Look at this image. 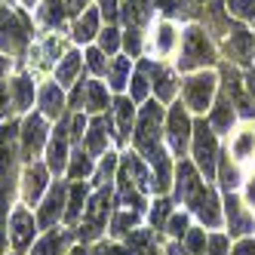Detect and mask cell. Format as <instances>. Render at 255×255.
I'll return each mask as SVG.
<instances>
[{
  "label": "cell",
  "instance_id": "cell-46",
  "mask_svg": "<svg viewBox=\"0 0 255 255\" xmlns=\"http://www.w3.org/2000/svg\"><path fill=\"white\" fill-rule=\"evenodd\" d=\"M252 138H255V135H252V132H246L240 141L234 144V154H237V157H246V154H249V148H252Z\"/></svg>",
  "mask_w": 255,
  "mask_h": 255
},
{
  "label": "cell",
  "instance_id": "cell-13",
  "mask_svg": "<svg viewBox=\"0 0 255 255\" xmlns=\"http://www.w3.org/2000/svg\"><path fill=\"white\" fill-rule=\"evenodd\" d=\"M200 191H203V188H200V181H197L194 166H191V163H181V166H178V200L194 203Z\"/></svg>",
  "mask_w": 255,
  "mask_h": 255
},
{
  "label": "cell",
  "instance_id": "cell-55",
  "mask_svg": "<svg viewBox=\"0 0 255 255\" xmlns=\"http://www.w3.org/2000/svg\"><path fill=\"white\" fill-rule=\"evenodd\" d=\"M249 93L255 96V71H252V74H249Z\"/></svg>",
  "mask_w": 255,
  "mask_h": 255
},
{
  "label": "cell",
  "instance_id": "cell-49",
  "mask_svg": "<svg viewBox=\"0 0 255 255\" xmlns=\"http://www.w3.org/2000/svg\"><path fill=\"white\" fill-rule=\"evenodd\" d=\"M9 114V93H6V83H0V117Z\"/></svg>",
  "mask_w": 255,
  "mask_h": 255
},
{
  "label": "cell",
  "instance_id": "cell-38",
  "mask_svg": "<svg viewBox=\"0 0 255 255\" xmlns=\"http://www.w3.org/2000/svg\"><path fill=\"white\" fill-rule=\"evenodd\" d=\"M135 222H138V212H123V215H117L114 218V222H111V231L114 234H126V231H129V228H135Z\"/></svg>",
  "mask_w": 255,
  "mask_h": 255
},
{
  "label": "cell",
  "instance_id": "cell-15",
  "mask_svg": "<svg viewBox=\"0 0 255 255\" xmlns=\"http://www.w3.org/2000/svg\"><path fill=\"white\" fill-rule=\"evenodd\" d=\"M46 188V166H37V163H31L25 169V200L34 203Z\"/></svg>",
  "mask_w": 255,
  "mask_h": 255
},
{
  "label": "cell",
  "instance_id": "cell-30",
  "mask_svg": "<svg viewBox=\"0 0 255 255\" xmlns=\"http://www.w3.org/2000/svg\"><path fill=\"white\" fill-rule=\"evenodd\" d=\"M129 68H132L129 59H114V65L108 68V80H111L114 89H123L126 83H129Z\"/></svg>",
  "mask_w": 255,
  "mask_h": 255
},
{
  "label": "cell",
  "instance_id": "cell-48",
  "mask_svg": "<svg viewBox=\"0 0 255 255\" xmlns=\"http://www.w3.org/2000/svg\"><path fill=\"white\" fill-rule=\"evenodd\" d=\"M225 246H228L225 237H212V240H209V252H206V255H225Z\"/></svg>",
  "mask_w": 255,
  "mask_h": 255
},
{
  "label": "cell",
  "instance_id": "cell-51",
  "mask_svg": "<svg viewBox=\"0 0 255 255\" xmlns=\"http://www.w3.org/2000/svg\"><path fill=\"white\" fill-rule=\"evenodd\" d=\"M86 3H89V0H68V12H74V15H80V12L86 9Z\"/></svg>",
  "mask_w": 255,
  "mask_h": 255
},
{
  "label": "cell",
  "instance_id": "cell-3",
  "mask_svg": "<svg viewBox=\"0 0 255 255\" xmlns=\"http://www.w3.org/2000/svg\"><path fill=\"white\" fill-rule=\"evenodd\" d=\"M194 157L197 166L206 172V178L215 175V160H218V148H215V132L209 129L206 123L194 126Z\"/></svg>",
  "mask_w": 255,
  "mask_h": 255
},
{
  "label": "cell",
  "instance_id": "cell-19",
  "mask_svg": "<svg viewBox=\"0 0 255 255\" xmlns=\"http://www.w3.org/2000/svg\"><path fill=\"white\" fill-rule=\"evenodd\" d=\"M123 19H126L129 28L144 25V22L151 19V3H148V0H129V3L123 6Z\"/></svg>",
  "mask_w": 255,
  "mask_h": 255
},
{
  "label": "cell",
  "instance_id": "cell-1",
  "mask_svg": "<svg viewBox=\"0 0 255 255\" xmlns=\"http://www.w3.org/2000/svg\"><path fill=\"white\" fill-rule=\"evenodd\" d=\"M160 123H163V108H160L157 102L144 105V108H141V114H138L135 148H138V154L148 160V163H154L157 154L163 151V148H160Z\"/></svg>",
  "mask_w": 255,
  "mask_h": 255
},
{
  "label": "cell",
  "instance_id": "cell-9",
  "mask_svg": "<svg viewBox=\"0 0 255 255\" xmlns=\"http://www.w3.org/2000/svg\"><path fill=\"white\" fill-rule=\"evenodd\" d=\"M65 203H68V188L59 181V185L49 188V194H46V200H43V209H40V215H37V222H40L43 228H49L59 215H65Z\"/></svg>",
  "mask_w": 255,
  "mask_h": 255
},
{
  "label": "cell",
  "instance_id": "cell-20",
  "mask_svg": "<svg viewBox=\"0 0 255 255\" xmlns=\"http://www.w3.org/2000/svg\"><path fill=\"white\" fill-rule=\"evenodd\" d=\"M83 108L86 111H102V108H108V89L96 80H89L83 86Z\"/></svg>",
  "mask_w": 255,
  "mask_h": 255
},
{
  "label": "cell",
  "instance_id": "cell-45",
  "mask_svg": "<svg viewBox=\"0 0 255 255\" xmlns=\"http://www.w3.org/2000/svg\"><path fill=\"white\" fill-rule=\"evenodd\" d=\"M83 129H86V120H83V114H77V117H74V123H71V132H68V135L74 138V141H80V138L86 135Z\"/></svg>",
  "mask_w": 255,
  "mask_h": 255
},
{
  "label": "cell",
  "instance_id": "cell-16",
  "mask_svg": "<svg viewBox=\"0 0 255 255\" xmlns=\"http://www.w3.org/2000/svg\"><path fill=\"white\" fill-rule=\"evenodd\" d=\"M252 49H255V40L249 31H234L231 40H228V52L237 59V62H249L252 59Z\"/></svg>",
  "mask_w": 255,
  "mask_h": 255
},
{
  "label": "cell",
  "instance_id": "cell-33",
  "mask_svg": "<svg viewBox=\"0 0 255 255\" xmlns=\"http://www.w3.org/2000/svg\"><path fill=\"white\" fill-rule=\"evenodd\" d=\"M129 83H132V86H129V99H132V102H144V96H148V77H144V65H141V71H135V74H132Z\"/></svg>",
  "mask_w": 255,
  "mask_h": 255
},
{
  "label": "cell",
  "instance_id": "cell-42",
  "mask_svg": "<svg viewBox=\"0 0 255 255\" xmlns=\"http://www.w3.org/2000/svg\"><path fill=\"white\" fill-rule=\"evenodd\" d=\"M99 9L108 15V22H117L120 19V9H117V0H99Z\"/></svg>",
  "mask_w": 255,
  "mask_h": 255
},
{
  "label": "cell",
  "instance_id": "cell-32",
  "mask_svg": "<svg viewBox=\"0 0 255 255\" xmlns=\"http://www.w3.org/2000/svg\"><path fill=\"white\" fill-rule=\"evenodd\" d=\"M234 123V111H231V102H218V108L212 111V126L218 132H228Z\"/></svg>",
  "mask_w": 255,
  "mask_h": 255
},
{
  "label": "cell",
  "instance_id": "cell-52",
  "mask_svg": "<svg viewBox=\"0 0 255 255\" xmlns=\"http://www.w3.org/2000/svg\"><path fill=\"white\" fill-rule=\"evenodd\" d=\"M96 255H120V252H117V249H114V246H105V249H99V252H96Z\"/></svg>",
  "mask_w": 255,
  "mask_h": 255
},
{
  "label": "cell",
  "instance_id": "cell-39",
  "mask_svg": "<svg viewBox=\"0 0 255 255\" xmlns=\"http://www.w3.org/2000/svg\"><path fill=\"white\" fill-rule=\"evenodd\" d=\"M86 65H89V71H96V74H105L108 71V65H105V52L102 49H86Z\"/></svg>",
  "mask_w": 255,
  "mask_h": 255
},
{
  "label": "cell",
  "instance_id": "cell-18",
  "mask_svg": "<svg viewBox=\"0 0 255 255\" xmlns=\"http://www.w3.org/2000/svg\"><path fill=\"white\" fill-rule=\"evenodd\" d=\"M99 34V12L96 9H83V15L74 22V40L86 43V40H93Z\"/></svg>",
  "mask_w": 255,
  "mask_h": 255
},
{
  "label": "cell",
  "instance_id": "cell-28",
  "mask_svg": "<svg viewBox=\"0 0 255 255\" xmlns=\"http://www.w3.org/2000/svg\"><path fill=\"white\" fill-rule=\"evenodd\" d=\"M83 203H86V181H83V185L77 181V185L71 188V200H68V209H65V222H77Z\"/></svg>",
  "mask_w": 255,
  "mask_h": 255
},
{
  "label": "cell",
  "instance_id": "cell-12",
  "mask_svg": "<svg viewBox=\"0 0 255 255\" xmlns=\"http://www.w3.org/2000/svg\"><path fill=\"white\" fill-rule=\"evenodd\" d=\"M191 206L197 209V215H200V218H203V225L218 228L222 215H218V200H215V194H212V191H200V194H197V200H194Z\"/></svg>",
  "mask_w": 255,
  "mask_h": 255
},
{
  "label": "cell",
  "instance_id": "cell-31",
  "mask_svg": "<svg viewBox=\"0 0 255 255\" xmlns=\"http://www.w3.org/2000/svg\"><path fill=\"white\" fill-rule=\"evenodd\" d=\"M62 15H65L62 0H43V9H40V22H43V25L59 28V25H62Z\"/></svg>",
  "mask_w": 255,
  "mask_h": 255
},
{
  "label": "cell",
  "instance_id": "cell-36",
  "mask_svg": "<svg viewBox=\"0 0 255 255\" xmlns=\"http://www.w3.org/2000/svg\"><path fill=\"white\" fill-rule=\"evenodd\" d=\"M172 43H175V31H172V25H160L157 40H154L157 52H169V49H172Z\"/></svg>",
  "mask_w": 255,
  "mask_h": 255
},
{
  "label": "cell",
  "instance_id": "cell-21",
  "mask_svg": "<svg viewBox=\"0 0 255 255\" xmlns=\"http://www.w3.org/2000/svg\"><path fill=\"white\" fill-rule=\"evenodd\" d=\"M105 141H108V123L99 117L89 123V132H86V154H102L105 151Z\"/></svg>",
  "mask_w": 255,
  "mask_h": 255
},
{
  "label": "cell",
  "instance_id": "cell-35",
  "mask_svg": "<svg viewBox=\"0 0 255 255\" xmlns=\"http://www.w3.org/2000/svg\"><path fill=\"white\" fill-rule=\"evenodd\" d=\"M99 40H102V52H117V46H120V31L117 28H105V31H99Z\"/></svg>",
  "mask_w": 255,
  "mask_h": 255
},
{
  "label": "cell",
  "instance_id": "cell-8",
  "mask_svg": "<svg viewBox=\"0 0 255 255\" xmlns=\"http://www.w3.org/2000/svg\"><path fill=\"white\" fill-rule=\"evenodd\" d=\"M169 144H172V151L175 154H185L188 148V138H191V123H188V114H185V108L175 105L172 111H169Z\"/></svg>",
  "mask_w": 255,
  "mask_h": 255
},
{
  "label": "cell",
  "instance_id": "cell-44",
  "mask_svg": "<svg viewBox=\"0 0 255 255\" xmlns=\"http://www.w3.org/2000/svg\"><path fill=\"white\" fill-rule=\"evenodd\" d=\"M126 49H129L132 56L141 49V34H138V28H129V31H126Z\"/></svg>",
  "mask_w": 255,
  "mask_h": 255
},
{
  "label": "cell",
  "instance_id": "cell-40",
  "mask_svg": "<svg viewBox=\"0 0 255 255\" xmlns=\"http://www.w3.org/2000/svg\"><path fill=\"white\" fill-rule=\"evenodd\" d=\"M188 249L194 255H203L206 252V234L203 231H188Z\"/></svg>",
  "mask_w": 255,
  "mask_h": 255
},
{
  "label": "cell",
  "instance_id": "cell-22",
  "mask_svg": "<svg viewBox=\"0 0 255 255\" xmlns=\"http://www.w3.org/2000/svg\"><path fill=\"white\" fill-rule=\"evenodd\" d=\"M228 222H231V234H246V231H252V222H249V215L243 212V206L237 203L234 197H228Z\"/></svg>",
  "mask_w": 255,
  "mask_h": 255
},
{
  "label": "cell",
  "instance_id": "cell-57",
  "mask_svg": "<svg viewBox=\"0 0 255 255\" xmlns=\"http://www.w3.org/2000/svg\"><path fill=\"white\" fill-rule=\"evenodd\" d=\"M22 3H25V6H34V3H37V0H22Z\"/></svg>",
  "mask_w": 255,
  "mask_h": 255
},
{
  "label": "cell",
  "instance_id": "cell-24",
  "mask_svg": "<svg viewBox=\"0 0 255 255\" xmlns=\"http://www.w3.org/2000/svg\"><path fill=\"white\" fill-rule=\"evenodd\" d=\"M65 243H68V237H65L62 231H52V234H46L43 240L34 246L31 255H62V252H65Z\"/></svg>",
  "mask_w": 255,
  "mask_h": 255
},
{
  "label": "cell",
  "instance_id": "cell-25",
  "mask_svg": "<svg viewBox=\"0 0 255 255\" xmlns=\"http://www.w3.org/2000/svg\"><path fill=\"white\" fill-rule=\"evenodd\" d=\"M114 111H117V138L123 141L126 135L132 132V99H120L117 105H114Z\"/></svg>",
  "mask_w": 255,
  "mask_h": 255
},
{
  "label": "cell",
  "instance_id": "cell-34",
  "mask_svg": "<svg viewBox=\"0 0 255 255\" xmlns=\"http://www.w3.org/2000/svg\"><path fill=\"white\" fill-rule=\"evenodd\" d=\"M166 222H169V200H157L154 209H151V225L157 231H163V228H166Z\"/></svg>",
  "mask_w": 255,
  "mask_h": 255
},
{
  "label": "cell",
  "instance_id": "cell-10",
  "mask_svg": "<svg viewBox=\"0 0 255 255\" xmlns=\"http://www.w3.org/2000/svg\"><path fill=\"white\" fill-rule=\"evenodd\" d=\"M9 237H12V246L15 249H25L31 240H34V218L28 209H15L12 218H9Z\"/></svg>",
  "mask_w": 255,
  "mask_h": 255
},
{
  "label": "cell",
  "instance_id": "cell-26",
  "mask_svg": "<svg viewBox=\"0 0 255 255\" xmlns=\"http://www.w3.org/2000/svg\"><path fill=\"white\" fill-rule=\"evenodd\" d=\"M151 74H154V89H157V99L160 102H169L172 93H175V80L169 71H163V68H151Z\"/></svg>",
  "mask_w": 255,
  "mask_h": 255
},
{
  "label": "cell",
  "instance_id": "cell-2",
  "mask_svg": "<svg viewBox=\"0 0 255 255\" xmlns=\"http://www.w3.org/2000/svg\"><path fill=\"white\" fill-rule=\"evenodd\" d=\"M212 62V46L206 40V34L200 31V28H188L185 31V49H181V68L191 71L197 65H209Z\"/></svg>",
  "mask_w": 255,
  "mask_h": 255
},
{
  "label": "cell",
  "instance_id": "cell-17",
  "mask_svg": "<svg viewBox=\"0 0 255 255\" xmlns=\"http://www.w3.org/2000/svg\"><path fill=\"white\" fill-rule=\"evenodd\" d=\"M9 96H12V105L15 111H28L31 102H34V83L28 77H15L9 83Z\"/></svg>",
  "mask_w": 255,
  "mask_h": 255
},
{
  "label": "cell",
  "instance_id": "cell-7",
  "mask_svg": "<svg viewBox=\"0 0 255 255\" xmlns=\"http://www.w3.org/2000/svg\"><path fill=\"white\" fill-rule=\"evenodd\" d=\"M43 141H46V120L37 117V114H31L22 126V154L25 160H34L37 157V151L43 148Z\"/></svg>",
  "mask_w": 255,
  "mask_h": 255
},
{
  "label": "cell",
  "instance_id": "cell-37",
  "mask_svg": "<svg viewBox=\"0 0 255 255\" xmlns=\"http://www.w3.org/2000/svg\"><path fill=\"white\" fill-rule=\"evenodd\" d=\"M228 9H231V15H237V19H252L255 15V0H231Z\"/></svg>",
  "mask_w": 255,
  "mask_h": 255
},
{
  "label": "cell",
  "instance_id": "cell-6",
  "mask_svg": "<svg viewBox=\"0 0 255 255\" xmlns=\"http://www.w3.org/2000/svg\"><path fill=\"white\" fill-rule=\"evenodd\" d=\"M25 43H28V34H25V28L19 22V15H15L12 9H6V6H0V46L15 52Z\"/></svg>",
  "mask_w": 255,
  "mask_h": 255
},
{
  "label": "cell",
  "instance_id": "cell-5",
  "mask_svg": "<svg viewBox=\"0 0 255 255\" xmlns=\"http://www.w3.org/2000/svg\"><path fill=\"white\" fill-rule=\"evenodd\" d=\"M108 200H111V194L105 188L93 197V203L86 209V218L80 225V240H93V237H99L105 231V225H108Z\"/></svg>",
  "mask_w": 255,
  "mask_h": 255
},
{
  "label": "cell",
  "instance_id": "cell-14",
  "mask_svg": "<svg viewBox=\"0 0 255 255\" xmlns=\"http://www.w3.org/2000/svg\"><path fill=\"white\" fill-rule=\"evenodd\" d=\"M65 108V96H62V86L59 83H46L40 89V111L46 117H59Z\"/></svg>",
  "mask_w": 255,
  "mask_h": 255
},
{
  "label": "cell",
  "instance_id": "cell-4",
  "mask_svg": "<svg viewBox=\"0 0 255 255\" xmlns=\"http://www.w3.org/2000/svg\"><path fill=\"white\" fill-rule=\"evenodd\" d=\"M212 93H215V74H209V71L188 77L185 83V102L191 111H206L212 102Z\"/></svg>",
  "mask_w": 255,
  "mask_h": 255
},
{
  "label": "cell",
  "instance_id": "cell-43",
  "mask_svg": "<svg viewBox=\"0 0 255 255\" xmlns=\"http://www.w3.org/2000/svg\"><path fill=\"white\" fill-rule=\"evenodd\" d=\"M114 166H117V157H114V154H108L105 163H102V169H99V185H105V178H111Z\"/></svg>",
  "mask_w": 255,
  "mask_h": 255
},
{
  "label": "cell",
  "instance_id": "cell-56",
  "mask_svg": "<svg viewBox=\"0 0 255 255\" xmlns=\"http://www.w3.org/2000/svg\"><path fill=\"white\" fill-rule=\"evenodd\" d=\"M6 65H9V62H6L3 56H0V74H3V71H6Z\"/></svg>",
  "mask_w": 255,
  "mask_h": 255
},
{
  "label": "cell",
  "instance_id": "cell-54",
  "mask_svg": "<svg viewBox=\"0 0 255 255\" xmlns=\"http://www.w3.org/2000/svg\"><path fill=\"white\" fill-rule=\"evenodd\" d=\"M166 255H188V252H181L178 246H169V249H166Z\"/></svg>",
  "mask_w": 255,
  "mask_h": 255
},
{
  "label": "cell",
  "instance_id": "cell-27",
  "mask_svg": "<svg viewBox=\"0 0 255 255\" xmlns=\"http://www.w3.org/2000/svg\"><path fill=\"white\" fill-rule=\"evenodd\" d=\"M68 175L71 178H89L93 175V157L89 154H83V151H77V154H71V163H68Z\"/></svg>",
  "mask_w": 255,
  "mask_h": 255
},
{
  "label": "cell",
  "instance_id": "cell-41",
  "mask_svg": "<svg viewBox=\"0 0 255 255\" xmlns=\"http://www.w3.org/2000/svg\"><path fill=\"white\" fill-rule=\"evenodd\" d=\"M166 231H169V234H175V237L188 234V218H185V215H172L169 222H166Z\"/></svg>",
  "mask_w": 255,
  "mask_h": 255
},
{
  "label": "cell",
  "instance_id": "cell-11",
  "mask_svg": "<svg viewBox=\"0 0 255 255\" xmlns=\"http://www.w3.org/2000/svg\"><path fill=\"white\" fill-rule=\"evenodd\" d=\"M68 129L59 126L56 132H52V141H49V151H46V166L52 172H65L68 169Z\"/></svg>",
  "mask_w": 255,
  "mask_h": 255
},
{
  "label": "cell",
  "instance_id": "cell-47",
  "mask_svg": "<svg viewBox=\"0 0 255 255\" xmlns=\"http://www.w3.org/2000/svg\"><path fill=\"white\" fill-rule=\"evenodd\" d=\"M222 178H225V188H237V169H231V163H222Z\"/></svg>",
  "mask_w": 255,
  "mask_h": 255
},
{
  "label": "cell",
  "instance_id": "cell-53",
  "mask_svg": "<svg viewBox=\"0 0 255 255\" xmlns=\"http://www.w3.org/2000/svg\"><path fill=\"white\" fill-rule=\"evenodd\" d=\"M246 197H249V200H252V203H255V178L249 181V191H246Z\"/></svg>",
  "mask_w": 255,
  "mask_h": 255
},
{
  "label": "cell",
  "instance_id": "cell-23",
  "mask_svg": "<svg viewBox=\"0 0 255 255\" xmlns=\"http://www.w3.org/2000/svg\"><path fill=\"white\" fill-rule=\"evenodd\" d=\"M77 71H80V56H77V52H68V56L59 62V68H56L59 86H71V83H74V77H77Z\"/></svg>",
  "mask_w": 255,
  "mask_h": 255
},
{
  "label": "cell",
  "instance_id": "cell-29",
  "mask_svg": "<svg viewBox=\"0 0 255 255\" xmlns=\"http://www.w3.org/2000/svg\"><path fill=\"white\" fill-rule=\"evenodd\" d=\"M129 255H154V237L151 231H132L129 237Z\"/></svg>",
  "mask_w": 255,
  "mask_h": 255
},
{
  "label": "cell",
  "instance_id": "cell-50",
  "mask_svg": "<svg viewBox=\"0 0 255 255\" xmlns=\"http://www.w3.org/2000/svg\"><path fill=\"white\" fill-rule=\"evenodd\" d=\"M234 255H255V240H243L240 246L234 249Z\"/></svg>",
  "mask_w": 255,
  "mask_h": 255
}]
</instances>
